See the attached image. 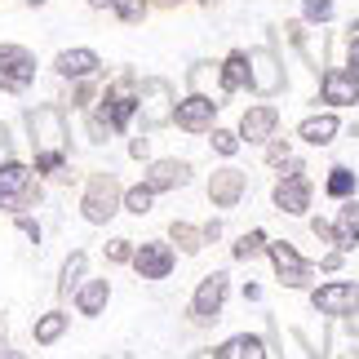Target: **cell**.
<instances>
[{"mask_svg":"<svg viewBox=\"0 0 359 359\" xmlns=\"http://www.w3.org/2000/svg\"><path fill=\"white\" fill-rule=\"evenodd\" d=\"M27 133H32V151H36V173L45 177H72L67 169V116L58 107H36L27 111Z\"/></svg>","mask_w":359,"mask_h":359,"instance_id":"1","label":"cell"},{"mask_svg":"<svg viewBox=\"0 0 359 359\" xmlns=\"http://www.w3.org/2000/svg\"><path fill=\"white\" fill-rule=\"evenodd\" d=\"M40 204V182H36V169L9 160L0 164V213H22Z\"/></svg>","mask_w":359,"mask_h":359,"instance_id":"2","label":"cell"},{"mask_svg":"<svg viewBox=\"0 0 359 359\" xmlns=\"http://www.w3.org/2000/svg\"><path fill=\"white\" fill-rule=\"evenodd\" d=\"M120 182H116V173H93L89 177V187H85V196H80V213H85V222L93 226H102V222H111V217L120 213Z\"/></svg>","mask_w":359,"mask_h":359,"instance_id":"3","label":"cell"},{"mask_svg":"<svg viewBox=\"0 0 359 359\" xmlns=\"http://www.w3.org/2000/svg\"><path fill=\"white\" fill-rule=\"evenodd\" d=\"M36 85V53L0 40V93H27Z\"/></svg>","mask_w":359,"mask_h":359,"instance_id":"4","label":"cell"},{"mask_svg":"<svg viewBox=\"0 0 359 359\" xmlns=\"http://www.w3.org/2000/svg\"><path fill=\"white\" fill-rule=\"evenodd\" d=\"M133 116H137V80H133V72H124L116 85L102 93V120L111 124V133H124Z\"/></svg>","mask_w":359,"mask_h":359,"instance_id":"5","label":"cell"},{"mask_svg":"<svg viewBox=\"0 0 359 359\" xmlns=\"http://www.w3.org/2000/svg\"><path fill=\"white\" fill-rule=\"evenodd\" d=\"M137 116H142L147 129H160V124L173 120V85L160 76H151L137 85Z\"/></svg>","mask_w":359,"mask_h":359,"instance_id":"6","label":"cell"},{"mask_svg":"<svg viewBox=\"0 0 359 359\" xmlns=\"http://www.w3.org/2000/svg\"><path fill=\"white\" fill-rule=\"evenodd\" d=\"M226 293H231L226 271L204 275L200 288H196V297H191V315H196V324H213L217 315H222V306H226Z\"/></svg>","mask_w":359,"mask_h":359,"instance_id":"7","label":"cell"},{"mask_svg":"<svg viewBox=\"0 0 359 359\" xmlns=\"http://www.w3.org/2000/svg\"><path fill=\"white\" fill-rule=\"evenodd\" d=\"M284 85H288V80H284V62L275 58L271 49H253V53H248V89L262 93V98H275Z\"/></svg>","mask_w":359,"mask_h":359,"instance_id":"8","label":"cell"},{"mask_svg":"<svg viewBox=\"0 0 359 359\" xmlns=\"http://www.w3.org/2000/svg\"><path fill=\"white\" fill-rule=\"evenodd\" d=\"M266 253H271V262H275V275H280V284H288V288H302L311 280V262L297 253L288 240H275V244H266Z\"/></svg>","mask_w":359,"mask_h":359,"instance_id":"9","label":"cell"},{"mask_svg":"<svg viewBox=\"0 0 359 359\" xmlns=\"http://www.w3.org/2000/svg\"><path fill=\"white\" fill-rule=\"evenodd\" d=\"M217 107L222 102L204 98V93H187L182 102H173V120H177V129H187V133H204V129H213Z\"/></svg>","mask_w":359,"mask_h":359,"instance_id":"10","label":"cell"},{"mask_svg":"<svg viewBox=\"0 0 359 359\" xmlns=\"http://www.w3.org/2000/svg\"><path fill=\"white\" fill-rule=\"evenodd\" d=\"M129 262H133V271L142 275V280H169V271L177 266L173 248H169V244H160V240H151V244H137Z\"/></svg>","mask_w":359,"mask_h":359,"instance_id":"11","label":"cell"},{"mask_svg":"<svg viewBox=\"0 0 359 359\" xmlns=\"http://www.w3.org/2000/svg\"><path fill=\"white\" fill-rule=\"evenodd\" d=\"M311 306L320 315H355L359 311V284H324V288H315Z\"/></svg>","mask_w":359,"mask_h":359,"instance_id":"12","label":"cell"},{"mask_svg":"<svg viewBox=\"0 0 359 359\" xmlns=\"http://www.w3.org/2000/svg\"><path fill=\"white\" fill-rule=\"evenodd\" d=\"M275 209L280 213H293V217H302L311 209V177L306 173H288L280 187H275Z\"/></svg>","mask_w":359,"mask_h":359,"instance_id":"13","label":"cell"},{"mask_svg":"<svg viewBox=\"0 0 359 359\" xmlns=\"http://www.w3.org/2000/svg\"><path fill=\"white\" fill-rule=\"evenodd\" d=\"M244 191H248V177L240 169H217L209 177V200L217 204V209H236V204L244 200Z\"/></svg>","mask_w":359,"mask_h":359,"instance_id":"14","label":"cell"},{"mask_svg":"<svg viewBox=\"0 0 359 359\" xmlns=\"http://www.w3.org/2000/svg\"><path fill=\"white\" fill-rule=\"evenodd\" d=\"M98 67H102V58L93 49H62L53 58V72L62 80H89V76H98Z\"/></svg>","mask_w":359,"mask_h":359,"instance_id":"15","label":"cell"},{"mask_svg":"<svg viewBox=\"0 0 359 359\" xmlns=\"http://www.w3.org/2000/svg\"><path fill=\"white\" fill-rule=\"evenodd\" d=\"M191 182V164L187 160H156L147 169V187L151 191H177Z\"/></svg>","mask_w":359,"mask_h":359,"instance_id":"16","label":"cell"},{"mask_svg":"<svg viewBox=\"0 0 359 359\" xmlns=\"http://www.w3.org/2000/svg\"><path fill=\"white\" fill-rule=\"evenodd\" d=\"M324 102L333 107H355L359 102V76L355 72H324Z\"/></svg>","mask_w":359,"mask_h":359,"instance_id":"17","label":"cell"},{"mask_svg":"<svg viewBox=\"0 0 359 359\" xmlns=\"http://www.w3.org/2000/svg\"><path fill=\"white\" fill-rule=\"evenodd\" d=\"M275 124H280L275 107H253V111H244V120H240V137L244 142H266V137H275Z\"/></svg>","mask_w":359,"mask_h":359,"instance_id":"18","label":"cell"},{"mask_svg":"<svg viewBox=\"0 0 359 359\" xmlns=\"http://www.w3.org/2000/svg\"><path fill=\"white\" fill-rule=\"evenodd\" d=\"M107 302H111V284L107 280H80V288H76V311L80 315H102L107 311Z\"/></svg>","mask_w":359,"mask_h":359,"instance_id":"19","label":"cell"},{"mask_svg":"<svg viewBox=\"0 0 359 359\" xmlns=\"http://www.w3.org/2000/svg\"><path fill=\"white\" fill-rule=\"evenodd\" d=\"M217 359H271V346L253 333H236L231 341L217 346Z\"/></svg>","mask_w":359,"mask_h":359,"instance_id":"20","label":"cell"},{"mask_svg":"<svg viewBox=\"0 0 359 359\" xmlns=\"http://www.w3.org/2000/svg\"><path fill=\"white\" fill-rule=\"evenodd\" d=\"M333 244L337 248H355L359 244V200H346L337 213V226H333Z\"/></svg>","mask_w":359,"mask_h":359,"instance_id":"21","label":"cell"},{"mask_svg":"<svg viewBox=\"0 0 359 359\" xmlns=\"http://www.w3.org/2000/svg\"><path fill=\"white\" fill-rule=\"evenodd\" d=\"M297 137H302V142H311V147H328L337 137V116H311V120H302Z\"/></svg>","mask_w":359,"mask_h":359,"instance_id":"22","label":"cell"},{"mask_svg":"<svg viewBox=\"0 0 359 359\" xmlns=\"http://www.w3.org/2000/svg\"><path fill=\"white\" fill-rule=\"evenodd\" d=\"M67 324H72V315H62V311H49V315H40V320L32 324V337H36V346H53L62 333H67Z\"/></svg>","mask_w":359,"mask_h":359,"instance_id":"23","label":"cell"},{"mask_svg":"<svg viewBox=\"0 0 359 359\" xmlns=\"http://www.w3.org/2000/svg\"><path fill=\"white\" fill-rule=\"evenodd\" d=\"M217 76H222V93H236L240 85H248V53H226Z\"/></svg>","mask_w":359,"mask_h":359,"instance_id":"24","label":"cell"},{"mask_svg":"<svg viewBox=\"0 0 359 359\" xmlns=\"http://www.w3.org/2000/svg\"><path fill=\"white\" fill-rule=\"evenodd\" d=\"M85 266H89V257H85V253L76 248V253L62 262V280H58V293H76V288H80V280H85Z\"/></svg>","mask_w":359,"mask_h":359,"instance_id":"25","label":"cell"},{"mask_svg":"<svg viewBox=\"0 0 359 359\" xmlns=\"http://www.w3.org/2000/svg\"><path fill=\"white\" fill-rule=\"evenodd\" d=\"M151 204H156V191H151L147 182H142V187H129V191L120 196V209H124V213H133V217L151 213Z\"/></svg>","mask_w":359,"mask_h":359,"instance_id":"26","label":"cell"},{"mask_svg":"<svg viewBox=\"0 0 359 359\" xmlns=\"http://www.w3.org/2000/svg\"><path fill=\"white\" fill-rule=\"evenodd\" d=\"M262 248H266V231H248V236H240V244L231 253H236V262H253Z\"/></svg>","mask_w":359,"mask_h":359,"instance_id":"27","label":"cell"},{"mask_svg":"<svg viewBox=\"0 0 359 359\" xmlns=\"http://www.w3.org/2000/svg\"><path fill=\"white\" fill-rule=\"evenodd\" d=\"M173 244L182 248V253H200V240H204V231H196V226H187V222H173Z\"/></svg>","mask_w":359,"mask_h":359,"instance_id":"28","label":"cell"},{"mask_svg":"<svg viewBox=\"0 0 359 359\" xmlns=\"http://www.w3.org/2000/svg\"><path fill=\"white\" fill-rule=\"evenodd\" d=\"M355 182H359V177H355L351 169H333V173H328V196H337V200H346V196H351V191H355Z\"/></svg>","mask_w":359,"mask_h":359,"instance_id":"29","label":"cell"},{"mask_svg":"<svg viewBox=\"0 0 359 359\" xmlns=\"http://www.w3.org/2000/svg\"><path fill=\"white\" fill-rule=\"evenodd\" d=\"M111 9H116L120 22H142L147 18V0H111Z\"/></svg>","mask_w":359,"mask_h":359,"instance_id":"30","label":"cell"},{"mask_svg":"<svg viewBox=\"0 0 359 359\" xmlns=\"http://www.w3.org/2000/svg\"><path fill=\"white\" fill-rule=\"evenodd\" d=\"M302 13H306V22H328L333 18V0H302Z\"/></svg>","mask_w":359,"mask_h":359,"instance_id":"31","label":"cell"},{"mask_svg":"<svg viewBox=\"0 0 359 359\" xmlns=\"http://www.w3.org/2000/svg\"><path fill=\"white\" fill-rule=\"evenodd\" d=\"M213 151H217V156H236V151H240V133L213 129Z\"/></svg>","mask_w":359,"mask_h":359,"instance_id":"32","label":"cell"},{"mask_svg":"<svg viewBox=\"0 0 359 359\" xmlns=\"http://www.w3.org/2000/svg\"><path fill=\"white\" fill-rule=\"evenodd\" d=\"M133 257V240H111L107 244V262H129Z\"/></svg>","mask_w":359,"mask_h":359,"instance_id":"33","label":"cell"},{"mask_svg":"<svg viewBox=\"0 0 359 359\" xmlns=\"http://www.w3.org/2000/svg\"><path fill=\"white\" fill-rule=\"evenodd\" d=\"M89 137H93V142H107V137H111V124H107L102 116H93L89 120Z\"/></svg>","mask_w":359,"mask_h":359,"instance_id":"34","label":"cell"},{"mask_svg":"<svg viewBox=\"0 0 359 359\" xmlns=\"http://www.w3.org/2000/svg\"><path fill=\"white\" fill-rule=\"evenodd\" d=\"M13 160V142H9V129L0 124V164H9Z\"/></svg>","mask_w":359,"mask_h":359,"instance_id":"35","label":"cell"},{"mask_svg":"<svg viewBox=\"0 0 359 359\" xmlns=\"http://www.w3.org/2000/svg\"><path fill=\"white\" fill-rule=\"evenodd\" d=\"M351 72L359 76V22L351 27Z\"/></svg>","mask_w":359,"mask_h":359,"instance_id":"36","label":"cell"},{"mask_svg":"<svg viewBox=\"0 0 359 359\" xmlns=\"http://www.w3.org/2000/svg\"><path fill=\"white\" fill-rule=\"evenodd\" d=\"M18 231H22L27 240H36V244H40V226L32 222V217H22V213H18Z\"/></svg>","mask_w":359,"mask_h":359,"instance_id":"37","label":"cell"},{"mask_svg":"<svg viewBox=\"0 0 359 359\" xmlns=\"http://www.w3.org/2000/svg\"><path fill=\"white\" fill-rule=\"evenodd\" d=\"M288 160V142H275L271 147V164H284Z\"/></svg>","mask_w":359,"mask_h":359,"instance_id":"38","label":"cell"},{"mask_svg":"<svg viewBox=\"0 0 359 359\" xmlns=\"http://www.w3.org/2000/svg\"><path fill=\"white\" fill-rule=\"evenodd\" d=\"M0 359H22V351H13L9 341H5V333H0Z\"/></svg>","mask_w":359,"mask_h":359,"instance_id":"39","label":"cell"},{"mask_svg":"<svg viewBox=\"0 0 359 359\" xmlns=\"http://www.w3.org/2000/svg\"><path fill=\"white\" fill-rule=\"evenodd\" d=\"M129 156H133V160H142V156H147V137H133V147H129Z\"/></svg>","mask_w":359,"mask_h":359,"instance_id":"40","label":"cell"},{"mask_svg":"<svg viewBox=\"0 0 359 359\" xmlns=\"http://www.w3.org/2000/svg\"><path fill=\"white\" fill-rule=\"evenodd\" d=\"M89 9H111V0H89Z\"/></svg>","mask_w":359,"mask_h":359,"instance_id":"41","label":"cell"},{"mask_svg":"<svg viewBox=\"0 0 359 359\" xmlns=\"http://www.w3.org/2000/svg\"><path fill=\"white\" fill-rule=\"evenodd\" d=\"M191 359H217V351H196Z\"/></svg>","mask_w":359,"mask_h":359,"instance_id":"42","label":"cell"},{"mask_svg":"<svg viewBox=\"0 0 359 359\" xmlns=\"http://www.w3.org/2000/svg\"><path fill=\"white\" fill-rule=\"evenodd\" d=\"M22 5H32V9H40V5H49V0H22Z\"/></svg>","mask_w":359,"mask_h":359,"instance_id":"43","label":"cell"},{"mask_svg":"<svg viewBox=\"0 0 359 359\" xmlns=\"http://www.w3.org/2000/svg\"><path fill=\"white\" fill-rule=\"evenodd\" d=\"M200 5H204V9H209V5H217V0H200Z\"/></svg>","mask_w":359,"mask_h":359,"instance_id":"44","label":"cell"},{"mask_svg":"<svg viewBox=\"0 0 359 359\" xmlns=\"http://www.w3.org/2000/svg\"><path fill=\"white\" fill-rule=\"evenodd\" d=\"M160 5H177V0H160Z\"/></svg>","mask_w":359,"mask_h":359,"instance_id":"45","label":"cell"},{"mask_svg":"<svg viewBox=\"0 0 359 359\" xmlns=\"http://www.w3.org/2000/svg\"><path fill=\"white\" fill-rule=\"evenodd\" d=\"M0 333H5V320H0Z\"/></svg>","mask_w":359,"mask_h":359,"instance_id":"46","label":"cell"}]
</instances>
